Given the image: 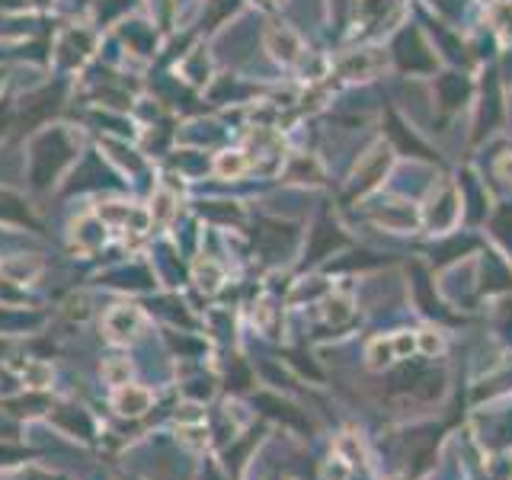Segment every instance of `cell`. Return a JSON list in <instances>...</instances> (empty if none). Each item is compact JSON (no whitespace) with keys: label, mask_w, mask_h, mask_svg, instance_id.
Wrapping results in <instances>:
<instances>
[{"label":"cell","mask_w":512,"mask_h":480,"mask_svg":"<svg viewBox=\"0 0 512 480\" xmlns=\"http://www.w3.org/2000/svg\"><path fill=\"white\" fill-rule=\"evenodd\" d=\"M240 170H244V160H240V157H224L221 160V173H240Z\"/></svg>","instance_id":"obj_1"},{"label":"cell","mask_w":512,"mask_h":480,"mask_svg":"<svg viewBox=\"0 0 512 480\" xmlns=\"http://www.w3.org/2000/svg\"><path fill=\"white\" fill-rule=\"evenodd\" d=\"M500 173H506L509 180H512V157H503V160H500Z\"/></svg>","instance_id":"obj_2"}]
</instances>
